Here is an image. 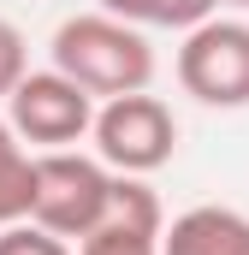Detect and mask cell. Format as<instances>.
Instances as JSON below:
<instances>
[{"label":"cell","instance_id":"obj_11","mask_svg":"<svg viewBox=\"0 0 249 255\" xmlns=\"http://www.w3.org/2000/svg\"><path fill=\"white\" fill-rule=\"evenodd\" d=\"M202 18H214V0H154L148 6V24H166V30H196Z\"/></svg>","mask_w":249,"mask_h":255},{"label":"cell","instance_id":"obj_12","mask_svg":"<svg viewBox=\"0 0 249 255\" xmlns=\"http://www.w3.org/2000/svg\"><path fill=\"white\" fill-rule=\"evenodd\" d=\"M148 6L154 0H101L107 18H124V24H148Z\"/></svg>","mask_w":249,"mask_h":255},{"label":"cell","instance_id":"obj_13","mask_svg":"<svg viewBox=\"0 0 249 255\" xmlns=\"http://www.w3.org/2000/svg\"><path fill=\"white\" fill-rule=\"evenodd\" d=\"M214 6H249V0H214Z\"/></svg>","mask_w":249,"mask_h":255},{"label":"cell","instance_id":"obj_10","mask_svg":"<svg viewBox=\"0 0 249 255\" xmlns=\"http://www.w3.org/2000/svg\"><path fill=\"white\" fill-rule=\"evenodd\" d=\"M30 71V42H24V30L18 24H6L0 18V101L18 89V77Z\"/></svg>","mask_w":249,"mask_h":255},{"label":"cell","instance_id":"obj_8","mask_svg":"<svg viewBox=\"0 0 249 255\" xmlns=\"http://www.w3.org/2000/svg\"><path fill=\"white\" fill-rule=\"evenodd\" d=\"M30 214V154L0 119V226H18Z\"/></svg>","mask_w":249,"mask_h":255},{"label":"cell","instance_id":"obj_1","mask_svg":"<svg viewBox=\"0 0 249 255\" xmlns=\"http://www.w3.org/2000/svg\"><path fill=\"white\" fill-rule=\"evenodd\" d=\"M54 71L71 77L77 89L89 95H136L148 89L154 77V48L142 42L136 24L124 18H107V12H83V18H65L54 30Z\"/></svg>","mask_w":249,"mask_h":255},{"label":"cell","instance_id":"obj_5","mask_svg":"<svg viewBox=\"0 0 249 255\" xmlns=\"http://www.w3.org/2000/svg\"><path fill=\"white\" fill-rule=\"evenodd\" d=\"M6 125L18 142H36V148H71L77 136H89L95 119V95L77 89L71 77H60L54 65L48 71H24L18 89L6 95Z\"/></svg>","mask_w":249,"mask_h":255},{"label":"cell","instance_id":"obj_3","mask_svg":"<svg viewBox=\"0 0 249 255\" xmlns=\"http://www.w3.org/2000/svg\"><path fill=\"white\" fill-rule=\"evenodd\" d=\"M89 136H95L101 166L142 178V172H154V166L172 160V148H178V119H172V107H166L160 95L136 89V95H107V101L95 107V119H89Z\"/></svg>","mask_w":249,"mask_h":255},{"label":"cell","instance_id":"obj_4","mask_svg":"<svg viewBox=\"0 0 249 255\" xmlns=\"http://www.w3.org/2000/svg\"><path fill=\"white\" fill-rule=\"evenodd\" d=\"M178 83L202 107H249V24L202 18L196 30H184Z\"/></svg>","mask_w":249,"mask_h":255},{"label":"cell","instance_id":"obj_7","mask_svg":"<svg viewBox=\"0 0 249 255\" xmlns=\"http://www.w3.org/2000/svg\"><path fill=\"white\" fill-rule=\"evenodd\" d=\"M160 255H249V214L238 208H184L172 226H160Z\"/></svg>","mask_w":249,"mask_h":255},{"label":"cell","instance_id":"obj_2","mask_svg":"<svg viewBox=\"0 0 249 255\" xmlns=\"http://www.w3.org/2000/svg\"><path fill=\"white\" fill-rule=\"evenodd\" d=\"M113 202V172L77 148H42L30 154V226L54 238H89L107 220Z\"/></svg>","mask_w":249,"mask_h":255},{"label":"cell","instance_id":"obj_9","mask_svg":"<svg viewBox=\"0 0 249 255\" xmlns=\"http://www.w3.org/2000/svg\"><path fill=\"white\" fill-rule=\"evenodd\" d=\"M0 255H71V250H65V238L18 220V226H0Z\"/></svg>","mask_w":249,"mask_h":255},{"label":"cell","instance_id":"obj_6","mask_svg":"<svg viewBox=\"0 0 249 255\" xmlns=\"http://www.w3.org/2000/svg\"><path fill=\"white\" fill-rule=\"evenodd\" d=\"M160 196L148 190L142 178L113 172V202H107V220L77 238V255H160Z\"/></svg>","mask_w":249,"mask_h":255}]
</instances>
